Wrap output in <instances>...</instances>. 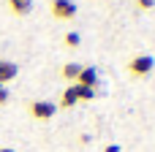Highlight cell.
Here are the masks:
<instances>
[{"mask_svg":"<svg viewBox=\"0 0 155 152\" xmlns=\"http://www.w3.org/2000/svg\"><path fill=\"white\" fill-rule=\"evenodd\" d=\"M63 44H65L68 49H76V46L82 44V35H79L76 30H71V33H65V38H63Z\"/></svg>","mask_w":155,"mask_h":152,"instance_id":"cell-9","label":"cell"},{"mask_svg":"<svg viewBox=\"0 0 155 152\" xmlns=\"http://www.w3.org/2000/svg\"><path fill=\"white\" fill-rule=\"evenodd\" d=\"M49 11H52V16L54 19H60V22H68V19H74L76 16V3L74 0H52L49 3Z\"/></svg>","mask_w":155,"mask_h":152,"instance_id":"cell-3","label":"cell"},{"mask_svg":"<svg viewBox=\"0 0 155 152\" xmlns=\"http://www.w3.org/2000/svg\"><path fill=\"white\" fill-rule=\"evenodd\" d=\"M27 112H30V117H33V120L46 122V120H52V117L57 114V106H54L52 101H33V103L27 106Z\"/></svg>","mask_w":155,"mask_h":152,"instance_id":"cell-2","label":"cell"},{"mask_svg":"<svg viewBox=\"0 0 155 152\" xmlns=\"http://www.w3.org/2000/svg\"><path fill=\"white\" fill-rule=\"evenodd\" d=\"M16 73H19V65H16V63H11V60H0V84L14 82Z\"/></svg>","mask_w":155,"mask_h":152,"instance_id":"cell-5","label":"cell"},{"mask_svg":"<svg viewBox=\"0 0 155 152\" xmlns=\"http://www.w3.org/2000/svg\"><path fill=\"white\" fill-rule=\"evenodd\" d=\"M134 5H136L139 11H153V8H155V0H134Z\"/></svg>","mask_w":155,"mask_h":152,"instance_id":"cell-11","label":"cell"},{"mask_svg":"<svg viewBox=\"0 0 155 152\" xmlns=\"http://www.w3.org/2000/svg\"><path fill=\"white\" fill-rule=\"evenodd\" d=\"M8 8H11V14H16V16H27V14L33 11V0H8Z\"/></svg>","mask_w":155,"mask_h":152,"instance_id":"cell-8","label":"cell"},{"mask_svg":"<svg viewBox=\"0 0 155 152\" xmlns=\"http://www.w3.org/2000/svg\"><path fill=\"white\" fill-rule=\"evenodd\" d=\"M104 152H123V150H120V144H106Z\"/></svg>","mask_w":155,"mask_h":152,"instance_id":"cell-13","label":"cell"},{"mask_svg":"<svg viewBox=\"0 0 155 152\" xmlns=\"http://www.w3.org/2000/svg\"><path fill=\"white\" fill-rule=\"evenodd\" d=\"M8 101V90H5V84H0V106Z\"/></svg>","mask_w":155,"mask_h":152,"instance_id":"cell-12","label":"cell"},{"mask_svg":"<svg viewBox=\"0 0 155 152\" xmlns=\"http://www.w3.org/2000/svg\"><path fill=\"white\" fill-rule=\"evenodd\" d=\"M98 68H93V65H82V71H79V79H76V84H82V87H93V90H98Z\"/></svg>","mask_w":155,"mask_h":152,"instance_id":"cell-4","label":"cell"},{"mask_svg":"<svg viewBox=\"0 0 155 152\" xmlns=\"http://www.w3.org/2000/svg\"><path fill=\"white\" fill-rule=\"evenodd\" d=\"M79 103V95H76V84H68L65 90H63V95H60V106L63 109H74Z\"/></svg>","mask_w":155,"mask_h":152,"instance_id":"cell-6","label":"cell"},{"mask_svg":"<svg viewBox=\"0 0 155 152\" xmlns=\"http://www.w3.org/2000/svg\"><path fill=\"white\" fill-rule=\"evenodd\" d=\"M76 95H79V101H93V98L98 95V90H93V87H82V84H76Z\"/></svg>","mask_w":155,"mask_h":152,"instance_id":"cell-10","label":"cell"},{"mask_svg":"<svg viewBox=\"0 0 155 152\" xmlns=\"http://www.w3.org/2000/svg\"><path fill=\"white\" fill-rule=\"evenodd\" d=\"M153 71H155V57L147 54V52L134 54V57L128 60V73H131L134 79H147Z\"/></svg>","mask_w":155,"mask_h":152,"instance_id":"cell-1","label":"cell"},{"mask_svg":"<svg viewBox=\"0 0 155 152\" xmlns=\"http://www.w3.org/2000/svg\"><path fill=\"white\" fill-rule=\"evenodd\" d=\"M79 71H82V65H79V63H65V65L60 68V76H63L65 82L76 84V79H79Z\"/></svg>","mask_w":155,"mask_h":152,"instance_id":"cell-7","label":"cell"},{"mask_svg":"<svg viewBox=\"0 0 155 152\" xmlns=\"http://www.w3.org/2000/svg\"><path fill=\"white\" fill-rule=\"evenodd\" d=\"M0 152H16V150H11V147H0Z\"/></svg>","mask_w":155,"mask_h":152,"instance_id":"cell-14","label":"cell"}]
</instances>
